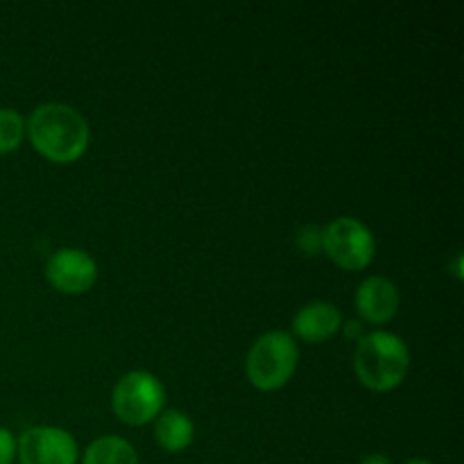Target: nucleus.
I'll list each match as a JSON object with an SVG mask.
<instances>
[{"label": "nucleus", "instance_id": "obj_1", "mask_svg": "<svg viewBox=\"0 0 464 464\" xmlns=\"http://www.w3.org/2000/svg\"><path fill=\"white\" fill-rule=\"evenodd\" d=\"M25 134L48 161L72 163L89 148L91 127L84 113L71 104L44 102L25 121Z\"/></svg>", "mask_w": 464, "mask_h": 464}, {"label": "nucleus", "instance_id": "obj_2", "mask_svg": "<svg viewBox=\"0 0 464 464\" xmlns=\"http://www.w3.org/2000/svg\"><path fill=\"white\" fill-rule=\"evenodd\" d=\"M358 381L374 392H390L406 381L411 372L408 344L390 331H372L358 340L353 353Z\"/></svg>", "mask_w": 464, "mask_h": 464}, {"label": "nucleus", "instance_id": "obj_3", "mask_svg": "<svg viewBox=\"0 0 464 464\" xmlns=\"http://www.w3.org/2000/svg\"><path fill=\"white\" fill-rule=\"evenodd\" d=\"M299 362V347L284 331H267L252 344L245 361L249 383L263 392L279 390L293 379Z\"/></svg>", "mask_w": 464, "mask_h": 464}, {"label": "nucleus", "instance_id": "obj_4", "mask_svg": "<svg viewBox=\"0 0 464 464\" xmlns=\"http://www.w3.org/2000/svg\"><path fill=\"white\" fill-rule=\"evenodd\" d=\"M163 403H166V388L150 372H130L113 385V415L127 426L150 424L161 415Z\"/></svg>", "mask_w": 464, "mask_h": 464}, {"label": "nucleus", "instance_id": "obj_5", "mask_svg": "<svg viewBox=\"0 0 464 464\" xmlns=\"http://www.w3.org/2000/svg\"><path fill=\"white\" fill-rule=\"evenodd\" d=\"M322 252L343 270H365L376 256V238L365 222L343 216L322 229Z\"/></svg>", "mask_w": 464, "mask_h": 464}, {"label": "nucleus", "instance_id": "obj_6", "mask_svg": "<svg viewBox=\"0 0 464 464\" xmlns=\"http://www.w3.org/2000/svg\"><path fill=\"white\" fill-rule=\"evenodd\" d=\"M21 464H77L80 449L75 438L59 426H34L16 440Z\"/></svg>", "mask_w": 464, "mask_h": 464}, {"label": "nucleus", "instance_id": "obj_7", "mask_svg": "<svg viewBox=\"0 0 464 464\" xmlns=\"http://www.w3.org/2000/svg\"><path fill=\"white\" fill-rule=\"evenodd\" d=\"M45 279L59 293L82 295L93 288L98 279V263L84 249H57L45 263Z\"/></svg>", "mask_w": 464, "mask_h": 464}, {"label": "nucleus", "instance_id": "obj_8", "mask_svg": "<svg viewBox=\"0 0 464 464\" xmlns=\"http://www.w3.org/2000/svg\"><path fill=\"white\" fill-rule=\"evenodd\" d=\"M356 304L358 315L370 324H388L394 315L399 313V288L394 285L392 279L388 276H367L356 290Z\"/></svg>", "mask_w": 464, "mask_h": 464}, {"label": "nucleus", "instance_id": "obj_9", "mask_svg": "<svg viewBox=\"0 0 464 464\" xmlns=\"http://www.w3.org/2000/svg\"><path fill=\"white\" fill-rule=\"evenodd\" d=\"M343 329V313L329 302H311L293 317V334L304 343H326Z\"/></svg>", "mask_w": 464, "mask_h": 464}, {"label": "nucleus", "instance_id": "obj_10", "mask_svg": "<svg viewBox=\"0 0 464 464\" xmlns=\"http://www.w3.org/2000/svg\"><path fill=\"white\" fill-rule=\"evenodd\" d=\"M154 440L168 453L186 451L195 440L193 420L181 411H161L154 424Z\"/></svg>", "mask_w": 464, "mask_h": 464}, {"label": "nucleus", "instance_id": "obj_11", "mask_svg": "<svg viewBox=\"0 0 464 464\" xmlns=\"http://www.w3.org/2000/svg\"><path fill=\"white\" fill-rule=\"evenodd\" d=\"M82 464H139V453L127 440L102 435L86 447Z\"/></svg>", "mask_w": 464, "mask_h": 464}, {"label": "nucleus", "instance_id": "obj_12", "mask_svg": "<svg viewBox=\"0 0 464 464\" xmlns=\"http://www.w3.org/2000/svg\"><path fill=\"white\" fill-rule=\"evenodd\" d=\"M25 139V118L16 109H0V154L21 148Z\"/></svg>", "mask_w": 464, "mask_h": 464}, {"label": "nucleus", "instance_id": "obj_13", "mask_svg": "<svg viewBox=\"0 0 464 464\" xmlns=\"http://www.w3.org/2000/svg\"><path fill=\"white\" fill-rule=\"evenodd\" d=\"M297 245L302 252H306L308 256L317 254L322 249V229L315 225H306L299 229L297 234Z\"/></svg>", "mask_w": 464, "mask_h": 464}, {"label": "nucleus", "instance_id": "obj_14", "mask_svg": "<svg viewBox=\"0 0 464 464\" xmlns=\"http://www.w3.org/2000/svg\"><path fill=\"white\" fill-rule=\"evenodd\" d=\"M16 458V438L9 429L0 426V464H12Z\"/></svg>", "mask_w": 464, "mask_h": 464}, {"label": "nucleus", "instance_id": "obj_15", "mask_svg": "<svg viewBox=\"0 0 464 464\" xmlns=\"http://www.w3.org/2000/svg\"><path fill=\"white\" fill-rule=\"evenodd\" d=\"M361 464H392L385 453H367L365 458H362Z\"/></svg>", "mask_w": 464, "mask_h": 464}, {"label": "nucleus", "instance_id": "obj_16", "mask_svg": "<svg viewBox=\"0 0 464 464\" xmlns=\"http://www.w3.org/2000/svg\"><path fill=\"white\" fill-rule=\"evenodd\" d=\"M361 331H362L361 322H347V326H344V334H347V338H353V335L362 338Z\"/></svg>", "mask_w": 464, "mask_h": 464}, {"label": "nucleus", "instance_id": "obj_17", "mask_svg": "<svg viewBox=\"0 0 464 464\" xmlns=\"http://www.w3.org/2000/svg\"><path fill=\"white\" fill-rule=\"evenodd\" d=\"M403 464H433V462L424 460V458H412V460H406Z\"/></svg>", "mask_w": 464, "mask_h": 464}]
</instances>
